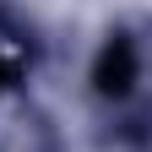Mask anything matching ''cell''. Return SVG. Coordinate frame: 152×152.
<instances>
[{"label":"cell","mask_w":152,"mask_h":152,"mask_svg":"<svg viewBox=\"0 0 152 152\" xmlns=\"http://www.w3.org/2000/svg\"><path fill=\"white\" fill-rule=\"evenodd\" d=\"M147 82V49L130 27H109L87 54V92L109 109H130Z\"/></svg>","instance_id":"obj_1"}]
</instances>
